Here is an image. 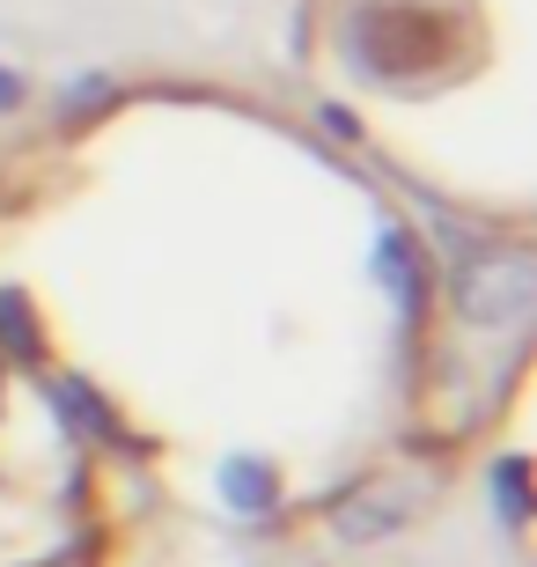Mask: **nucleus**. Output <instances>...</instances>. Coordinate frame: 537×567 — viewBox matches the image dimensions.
I'll return each instance as SVG.
<instances>
[{
  "mask_svg": "<svg viewBox=\"0 0 537 567\" xmlns=\"http://www.w3.org/2000/svg\"><path fill=\"white\" fill-rule=\"evenodd\" d=\"M0 339L163 530L347 524L478 413L434 221L214 74H125L0 133Z\"/></svg>",
  "mask_w": 537,
  "mask_h": 567,
  "instance_id": "nucleus-1",
  "label": "nucleus"
},
{
  "mask_svg": "<svg viewBox=\"0 0 537 567\" xmlns=\"http://www.w3.org/2000/svg\"><path fill=\"white\" fill-rule=\"evenodd\" d=\"M295 82L420 214L530 244L537 0H295Z\"/></svg>",
  "mask_w": 537,
  "mask_h": 567,
  "instance_id": "nucleus-2",
  "label": "nucleus"
},
{
  "mask_svg": "<svg viewBox=\"0 0 537 567\" xmlns=\"http://www.w3.org/2000/svg\"><path fill=\"white\" fill-rule=\"evenodd\" d=\"M169 530L0 339V567H163Z\"/></svg>",
  "mask_w": 537,
  "mask_h": 567,
  "instance_id": "nucleus-3",
  "label": "nucleus"
}]
</instances>
